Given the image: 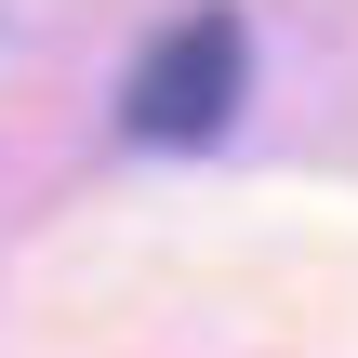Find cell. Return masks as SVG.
<instances>
[{"label": "cell", "mask_w": 358, "mask_h": 358, "mask_svg": "<svg viewBox=\"0 0 358 358\" xmlns=\"http://www.w3.org/2000/svg\"><path fill=\"white\" fill-rule=\"evenodd\" d=\"M239 66H252L239 13H186V27H159V40L133 53V80H120V133H133V146H213L226 106H239Z\"/></svg>", "instance_id": "cell-1"}]
</instances>
